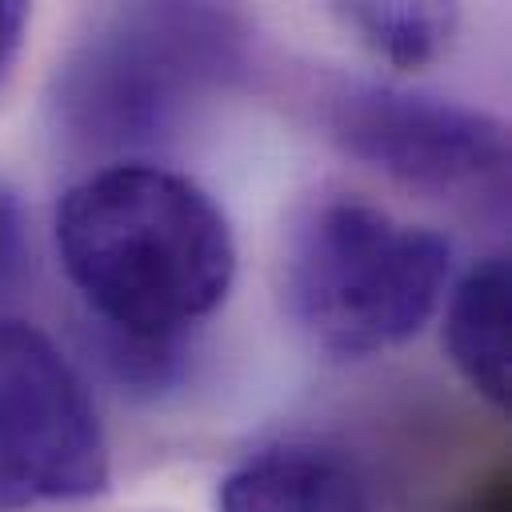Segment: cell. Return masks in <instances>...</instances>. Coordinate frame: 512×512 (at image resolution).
Here are the masks:
<instances>
[{
    "instance_id": "2",
    "label": "cell",
    "mask_w": 512,
    "mask_h": 512,
    "mask_svg": "<svg viewBox=\"0 0 512 512\" xmlns=\"http://www.w3.org/2000/svg\"><path fill=\"white\" fill-rule=\"evenodd\" d=\"M248 60V28L212 4L104 8L52 72L60 136L92 152H132L180 132Z\"/></svg>"
},
{
    "instance_id": "1",
    "label": "cell",
    "mask_w": 512,
    "mask_h": 512,
    "mask_svg": "<svg viewBox=\"0 0 512 512\" xmlns=\"http://www.w3.org/2000/svg\"><path fill=\"white\" fill-rule=\"evenodd\" d=\"M56 248L104 332L180 344L236 280L224 208L188 176L112 160L80 176L56 208Z\"/></svg>"
},
{
    "instance_id": "9",
    "label": "cell",
    "mask_w": 512,
    "mask_h": 512,
    "mask_svg": "<svg viewBox=\"0 0 512 512\" xmlns=\"http://www.w3.org/2000/svg\"><path fill=\"white\" fill-rule=\"evenodd\" d=\"M28 272V220L12 184L0 180V296L16 292Z\"/></svg>"
},
{
    "instance_id": "5",
    "label": "cell",
    "mask_w": 512,
    "mask_h": 512,
    "mask_svg": "<svg viewBox=\"0 0 512 512\" xmlns=\"http://www.w3.org/2000/svg\"><path fill=\"white\" fill-rule=\"evenodd\" d=\"M328 136L368 168L428 192H464L504 176L508 132L496 116L396 84H348L328 96Z\"/></svg>"
},
{
    "instance_id": "11",
    "label": "cell",
    "mask_w": 512,
    "mask_h": 512,
    "mask_svg": "<svg viewBox=\"0 0 512 512\" xmlns=\"http://www.w3.org/2000/svg\"><path fill=\"white\" fill-rule=\"evenodd\" d=\"M24 28H28V8L16 4V0H0V76L8 72V64L20 52Z\"/></svg>"
},
{
    "instance_id": "10",
    "label": "cell",
    "mask_w": 512,
    "mask_h": 512,
    "mask_svg": "<svg viewBox=\"0 0 512 512\" xmlns=\"http://www.w3.org/2000/svg\"><path fill=\"white\" fill-rule=\"evenodd\" d=\"M444 512H512V472L508 464H492L472 476Z\"/></svg>"
},
{
    "instance_id": "4",
    "label": "cell",
    "mask_w": 512,
    "mask_h": 512,
    "mask_svg": "<svg viewBox=\"0 0 512 512\" xmlns=\"http://www.w3.org/2000/svg\"><path fill=\"white\" fill-rule=\"evenodd\" d=\"M112 480L108 436L68 356L0 316V508L92 500Z\"/></svg>"
},
{
    "instance_id": "3",
    "label": "cell",
    "mask_w": 512,
    "mask_h": 512,
    "mask_svg": "<svg viewBox=\"0 0 512 512\" xmlns=\"http://www.w3.org/2000/svg\"><path fill=\"white\" fill-rule=\"evenodd\" d=\"M452 244L364 196H324L288 232L284 300L336 360L380 356L416 336L444 300Z\"/></svg>"
},
{
    "instance_id": "8",
    "label": "cell",
    "mask_w": 512,
    "mask_h": 512,
    "mask_svg": "<svg viewBox=\"0 0 512 512\" xmlns=\"http://www.w3.org/2000/svg\"><path fill=\"white\" fill-rule=\"evenodd\" d=\"M336 16L344 28L356 32V40L372 56H380L384 64L400 72H416L440 60L460 24V12L452 4H400V0L396 4H376V0L336 4Z\"/></svg>"
},
{
    "instance_id": "7",
    "label": "cell",
    "mask_w": 512,
    "mask_h": 512,
    "mask_svg": "<svg viewBox=\"0 0 512 512\" xmlns=\"http://www.w3.org/2000/svg\"><path fill=\"white\" fill-rule=\"evenodd\" d=\"M444 348L460 380L496 412L508 408V260H476L448 292Z\"/></svg>"
},
{
    "instance_id": "6",
    "label": "cell",
    "mask_w": 512,
    "mask_h": 512,
    "mask_svg": "<svg viewBox=\"0 0 512 512\" xmlns=\"http://www.w3.org/2000/svg\"><path fill=\"white\" fill-rule=\"evenodd\" d=\"M216 512H376V492L348 448L280 440L220 480Z\"/></svg>"
}]
</instances>
